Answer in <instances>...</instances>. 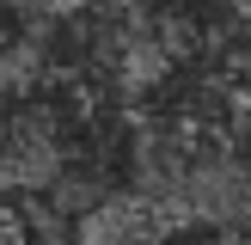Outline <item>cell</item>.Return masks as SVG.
<instances>
[{"label": "cell", "instance_id": "2", "mask_svg": "<svg viewBox=\"0 0 251 245\" xmlns=\"http://www.w3.org/2000/svg\"><path fill=\"white\" fill-rule=\"evenodd\" d=\"M0 245H37V215L6 196H0Z\"/></svg>", "mask_w": 251, "mask_h": 245}, {"label": "cell", "instance_id": "3", "mask_svg": "<svg viewBox=\"0 0 251 245\" xmlns=\"http://www.w3.org/2000/svg\"><path fill=\"white\" fill-rule=\"evenodd\" d=\"M233 166L251 172V104H245V117H239V135H233Z\"/></svg>", "mask_w": 251, "mask_h": 245}, {"label": "cell", "instance_id": "1", "mask_svg": "<svg viewBox=\"0 0 251 245\" xmlns=\"http://www.w3.org/2000/svg\"><path fill=\"white\" fill-rule=\"evenodd\" d=\"M74 86H55L43 74H12L0 80V172L6 178H31V172L55 166L61 129L74 117Z\"/></svg>", "mask_w": 251, "mask_h": 245}]
</instances>
